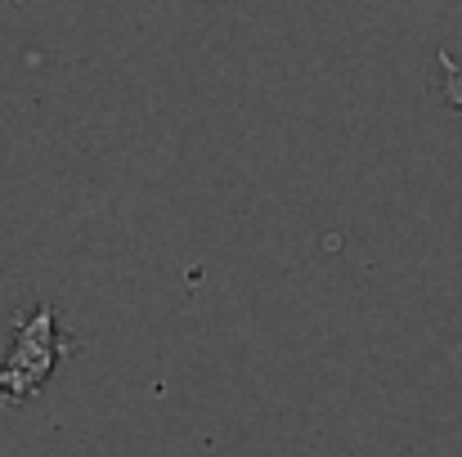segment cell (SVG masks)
Here are the masks:
<instances>
[{"mask_svg":"<svg viewBox=\"0 0 462 457\" xmlns=\"http://www.w3.org/2000/svg\"><path fill=\"white\" fill-rule=\"evenodd\" d=\"M436 68H440V99L462 113V63H454L449 50H440L436 54Z\"/></svg>","mask_w":462,"mask_h":457,"instance_id":"cell-2","label":"cell"},{"mask_svg":"<svg viewBox=\"0 0 462 457\" xmlns=\"http://www.w3.org/2000/svg\"><path fill=\"white\" fill-rule=\"evenodd\" d=\"M63 345L68 341H59V332H54V305H36L14 327V345H9V359L0 368V399L18 404V399L36 395V386L50 377Z\"/></svg>","mask_w":462,"mask_h":457,"instance_id":"cell-1","label":"cell"}]
</instances>
